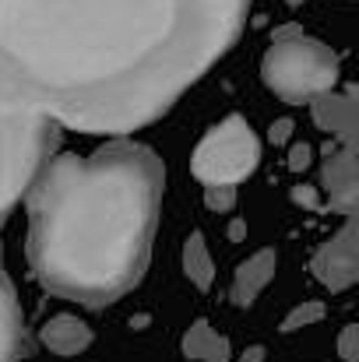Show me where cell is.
<instances>
[{"label":"cell","mask_w":359,"mask_h":362,"mask_svg":"<svg viewBox=\"0 0 359 362\" xmlns=\"http://www.w3.org/2000/svg\"><path fill=\"white\" fill-rule=\"evenodd\" d=\"M250 0H0V106L81 134L148 127L239 39Z\"/></svg>","instance_id":"obj_1"},{"label":"cell","mask_w":359,"mask_h":362,"mask_svg":"<svg viewBox=\"0 0 359 362\" xmlns=\"http://www.w3.org/2000/svg\"><path fill=\"white\" fill-rule=\"evenodd\" d=\"M162 187L159 155L134 141L50 158L25 194V253L39 285L85 306L127 296L148 271Z\"/></svg>","instance_id":"obj_2"},{"label":"cell","mask_w":359,"mask_h":362,"mask_svg":"<svg viewBox=\"0 0 359 362\" xmlns=\"http://www.w3.org/2000/svg\"><path fill=\"white\" fill-rule=\"evenodd\" d=\"M261 78L289 106H310L338 85V53L310 35L300 25H282L271 35V46L261 60Z\"/></svg>","instance_id":"obj_3"},{"label":"cell","mask_w":359,"mask_h":362,"mask_svg":"<svg viewBox=\"0 0 359 362\" xmlns=\"http://www.w3.org/2000/svg\"><path fill=\"white\" fill-rule=\"evenodd\" d=\"M57 141H60V127L53 120L0 106V222L32 190Z\"/></svg>","instance_id":"obj_4"},{"label":"cell","mask_w":359,"mask_h":362,"mask_svg":"<svg viewBox=\"0 0 359 362\" xmlns=\"http://www.w3.org/2000/svg\"><path fill=\"white\" fill-rule=\"evenodd\" d=\"M261 162V141L243 117H226L194 148L190 169L205 187H237Z\"/></svg>","instance_id":"obj_5"},{"label":"cell","mask_w":359,"mask_h":362,"mask_svg":"<svg viewBox=\"0 0 359 362\" xmlns=\"http://www.w3.org/2000/svg\"><path fill=\"white\" fill-rule=\"evenodd\" d=\"M314 278L331 288V292H346L349 285L359 281V215L346 218V226L324 243L317 246L314 260H310Z\"/></svg>","instance_id":"obj_6"},{"label":"cell","mask_w":359,"mask_h":362,"mask_svg":"<svg viewBox=\"0 0 359 362\" xmlns=\"http://www.w3.org/2000/svg\"><path fill=\"white\" fill-rule=\"evenodd\" d=\"M321 190H324V211L359 215V155L328 144L324 162H321Z\"/></svg>","instance_id":"obj_7"},{"label":"cell","mask_w":359,"mask_h":362,"mask_svg":"<svg viewBox=\"0 0 359 362\" xmlns=\"http://www.w3.org/2000/svg\"><path fill=\"white\" fill-rule=\"evenodd\" d=\"M314 123L338 137V148L359 155V85H349V92H328L317 103H310Z\"/></svg>","instance_id":"obj_8"},{"label":"cell","mask_w":359,"mask_h":362,"mask_svg":"<svg viewBox=\"0 0 359 362\" xmlns=\"http://www.w3.org/2000/svg\"><path fill=\"white\" fill-rule=\"evenodd\" d=\"M39 341H42L53 356L71 359V356H81V352L92 345V327H89L81 317H74V313H60V317H53V320L42 324Z\"/></svg>","instance_id":"obj_9"},{"label":"cell","mask_w":359,"mask_h":362,"mask_svg":"<svg viewBox=\"0 0 359 362\" xmlns=\"http://www.w3.org/2000/svg\"><path fill=\"white\" fill-rule=\"evenodd\" d=\"M275 267H278V253H275L271 246H264V250H257L253 257H246L237 267V274H233V303L243 306V310L253 306L257 296L264 292V285L271 281Z\"/></svg>","instance_id":"obj_10"},{"label":"cell","mask_w":359,"mask_h":362,"mask_svg":"<svg viewBox=\"0 0 359 362\" xmlns=\"http://www.w3.org/2000/svg\"><path fill=\"white\" fill-rule=\"evenodd\" d=\"M183 356L190 362H229L233 359V349H229V338L219 334L208 320H198L187 327L183 341H180Z\"/></svg>","instance_id":"obj_11"},{"label":"cell","mask_w":359,"mask_h":362,"mask_svg":"<svg viewBox=\"0 0 359 362\" xmlns=\"http://www.w3.org/2000/svg\"><path fill=\"white\" fill-rule=\"evenodd\" d=\"M21 352V310L11 278L0 271V362H14Z\"/></svg>","instance_id":"obj_12"},{"label":"cell","mask_w":359,"mask_h":362,"mask_svg":"<svg viewBox=\"0 0 359 362\" xmlns=\"http://www.w3.org/2000/svg\"><path fill=\"white\" fill-rule=\"evenodd\" d=\"M183 274H187L190 285L201 288V292H208L212 281H215V260H212L208 243H205L201 233H190L187 243H183Z\"/></svg>","instance_id":"obj_13"},{"label":"cell","mask_w":359,"mask_h":362,"mask_svg":"<svg viewBox=\"0 0 359 362\" xmlns=\"http://www.w3.org/2000/svg\"><path fill=\"white\" fill-rule=\"evenodd\" d=\"M324 313H328V306L321 303V299H310V303H300L296 310H289L285 313V320H282V334H292V331H303V327H310V324H321L324 320Z\"/></svg>","instance_id":"obj_14"},{"label":"cell","mask_w":359,"mask_h":362,"mask_svg":"<svg viewBox=\"0 0 359 362\" xmlns=\"http://www.w3.org/2000/svg\"><path fill=\"white\" fill-rule=\"evenodd\" d=\"M205 204H208V211H219V215L233 211L237 208V187H205Z\"/></svg>","instance_id":"obj_15"},{"label":"cell","mask_w":359,"mask_h":362,"mask_svg":"<svg viewBox=\"0 0 359 362\" xmlns=\"http://www.w3.org/2000/svg\"><path fill=\"white\" fill-rule=\"evenodd\" d=\"M338 359L342 362H359V320L342 327L338 334Z\"/></svg>","instance_id":"obj_16"},{"label":"cell","mask_w":359,"mask_h":362,"mask_svg":"<svg viewBox=\"0 0 359 362\" xmlns=\"http://www.w3.org/2000/svg\"><path fill=\"white\" fill-rule=\"evenodd\" d=\"M310 162H314V148H310L307 141L289 144V173H307Z\"/></svg>","instance_id":"obj_17"},{"label":"cell","mask_w":359,"mask_h":362,"mask_svg":"<svg viewBox=\"0 0 359 362\" xmlns=\"http://www.w3.org/2000/svg\"><path fill=\"white\" fill-rule=\"evenodd\" d=\"M292 204L296 208H303V211H324V201H321V194L314 190V187H292Z\"/></svg>","instance_id":"obj_18"},{"label":"cell","mask_w":359,"mask_h":362,"mask_svg":"<svg viewBox=\"0 0 359 362\" xmlns=\"http://www.w3.org/2000/svg\"><path fill=\"white\" fill-rule=\"evenodd\" d=\"M292 130H296V120H292V117H278V120L268 127V141H271L275 148L292 144Z\"/></svg>","instance_id":"obj_19"},{"label":"cell","mask_w":359,"mask_h":362,"mask_svg":"<svg viewBox=\"0 0 359 362\" xmlns=\"http://www.w3.org/2000/svg\"><path fill=\"white\" fill-rule=\"evenodd\" d=\"M239 362H264V345H250V349L239 356Z\"/></svg>","instance_id":"obj_20"},{"label":"cell","mask_w":359,"mask_h":362,"mask_svg":"<svg viewBox=\"0 0 359 362\" xmlns=\"http://www.w3.org/2000/svg\"><path fill=\"white\" fill-rule=\"evenodd\" d=\"M243 236H246V226H243V222H233V226H229V240L239 243Z\"/></svg>","instance_id":"obj_21"},{"label":"cell","mask_w":359,"mask_h":362,"mask_svg":"<svg viewBox=\"0 0 359 362\" xmlns=\"http://www.w3.org/2000/svg\"><path fill=\"white\" fill-rule=\"evenodd\" d=\"M285 4H289V7H303L307 0H285Z\"/></svg>","instance_id":"obj_22"}]
</instances>
